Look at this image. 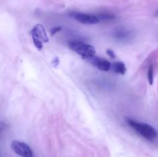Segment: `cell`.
<instances>
[{
  "mask_svg": "<svg viewBox=\"0 0 158 157\" xmlns=\"http://www.w3.org/2000/svg\"><path fill=\"white\" fill-rule=\"evenodd\" d=\"M127 121L129 126H131L137 133L142 135L143 138L152 141V140L155 139L157 137V130L151 125L148 124V123H140V122L131 119H128Z\"/></svg>",
  "mask_w": 158,
  "mask_h": 157,
  "instance_id": "obj_1",
  "label": "cell"
},
{
  "mask_svg": "<svg viewBox=\"0 0 158 157\" xmlns=\"http://www.w3.org/2000/svg\"><path fill=\"white\" fill-rule=\"evenodd\" d=\"M68 46L71 50L85 58H92L96 54L95 48L94 46L83 42L70 41L68 43Z\"/></svg>",
  "mask_w": 158,
  "mask_h": 157,
  "instance_id": "obj_2",
  "label": "cell"
},
{
  "mask_svg": "<svg viewBox=\"0 0 158 157\" xmlns=\"http://www.w3.org/2000/svg\"><path fill=\"white\" fill-rule=\"evenodd\" d=\"M30 32L35 47L39 50H42L43 47V43L48 42L49 41L45 27L42 24H37L32 28Z\"/></svg>",
  "mask_w": 158,
  "mask_h": 157,
  "instance_id": "obj_3",
  "label": "cell"
},
{
  "mask_svg": "<svg viewBox=\"0 0 158 157\" xmlns=\"http://www.w3.org/2000/svg\"><path fill=\"white\" fill-rule=\"evenodd\" d=\"M11 148L14 152L21 157H33V153L31 148L23 142L14 140L11 143Z\"/></svg>",
  "mask_w": 158,
  "mask_h": 157,
  "instance_id": "obj_4",
  "label": "cell"
},
{
  "mask_svg": "<svg viewBox=\"0 0 158 157\" xmlns=\"http://www.w3.org/2000/svg\"><path fill=\"white\" fill-rule=\"evenodd\" d=\"M70 16L75 18L77 21L80 22L82 24L85 25H95L100 22V19L97 15H91V14L83 13L79 12H70Z\"/></svg>",
  "mask_w": 158,
  "mask_h": 157,
  "instance_id": "obj_5",
  "label": "cell"
},
{
  "mask_svg": "<svg viewBox=\"0 0 158 157\" xmlns=\"http://www.w3.org/2000/svg\"><path fill=\"white\" fill-rule=\"evenodd\" d=\"M90 61V62L94 65L95 67L101 71H109L111 69V62L105 58H99V57H92V58H87Z\"/></svg>",
  "mask_w": 158,
  "mask_h": 157,
  "instance_id": "obj_6",
  "label": "cell"
},
{
  "mask_svg": "<svg viewBox=\"0 0 158 157\" xmlns=\"http://www.w3.org/2000/svg\"><path fill=\"white\" fill-rule=\"evenodd\" d=\"M111 69L115 73L124 75L127 72V68L123 62H116L111 64Z\"/></svg>",
  "mask_w": 158,
  "mask_h": 157,
  "instance_id": "obj_7",
  "label": "cell"
},
{
  "mask_svg": "<svg viewBox=\"0 0 158 157\" xmlns=\"http://www.w3.org/2000/svg\"><path fill=\"white\" fill-rule=\"evenodd\" d=\"M115 37L117 38H118V39H127L129 37V32H127V31L122 30V29L121 30H118L116 32Z\"/></svg>",
  "mask_w": 158,
  "mask_h": 157,
  "instance_id": "obj_8",
  "label": "cell"
},
{
  "mask_svg": "<svg viewBox=\"0 0 158 157\" xmlns=\"http://www.w3.org/2000/svg\"><path fill=\"white\" fill-rule=\"evenodd\" d=\"M148 78L150 85H153V83H154V66L152 65H151L148 68Z\"/></svg>",
  "mask_w": 158,
  "mask_h": 157,
  "instance_id": "obj_9",
  "label": "cell"
},
{
  "mask_svg": "<svg viewBox=\"0 0 158 157\" xmlns=\"http://www.w3.org/2000/svg\"><path fill=\"white\" fill-rule=\"evenodd\" d=\"M98 17V18L100 19H103V20H110V19H114V18H115V16L114 15H110V14H105V13H103V14H100V15Z\"/></svg>",
  "mask_w": 158,
  "mask_h": 157,
  "instance_id": "obj_10",
  "label": "cell"
},
{
  "mask_svg": "<svg viewBox=\"0 0 158 157\" xmlns=\"http://www.w3.org/2000/svg\"><path fill=\"white\" fill-rule=\"evenodd\" d=\"M62 27L61 26H56V27H54L52 29H50V34L51 35H54L57 33V32H60L61 30Z\"/></svg>",
  "mask_w": 158,
  "mask_h": 157,
  "instance_id": "obj_11",
  "label": "cell"
},
{
  "mask_svg": "<svg viewBox=\"0 0 158 157\" xmlns=\"http://www.w3.org/2000/svg\"><path fill=\"white\" fill-rule=\"evenodd\" d=\"M106 53H107V55H109L111 58H115V53H114V52L113 50H111V49H107V50H106Z\"/></svg>",
  "mask_w": 158,
  "mask_h": 157,
  "instance_id": "obj_12",
  "label": "cell"
},
{
  "mask_svg": "<svg viewBox=\"0 0 158 157\" xmlns=\"http://www.w3.org/2000/svg\"><path fill=\"white\" fill-rule=\"evenodd\" d=\"M59 63H60V60L58 59V58H56L55 59H53V61H52V65H53V66H55V67H56V66H58Z\"/></svg>",
  "mask_w": 158,
  "mask_h": 157,
  "instance_id": "obj_13",
  "label": "cell"
}]
</instances>
